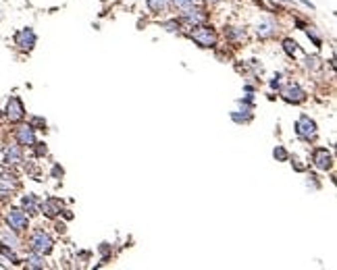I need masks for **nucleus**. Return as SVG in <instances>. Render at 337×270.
Wrapping results in <instances>:
<instances>
[{
  "mask_svg": "<svg viewBox=\"0 0 337 270\" xmlns=\"http://www.w3.org/2000/svg\"><path fill=\"white\" fill-rule=\"evenodd\" d=\"M190 38L202 46V48H215L217 46V33L211 25H196V29L190 33Z\"/></svg>",
  "mask_w": 337,
  "mask_h": 270,
  "instance_id": "nucleus-1",
  "label": "nucleus"
},
{
  "mask_svg": "<svg viewBox=\"0 0 337 270\" xmlns=\"http://www.w3.org/2000/svg\"><path fill=\"white\" fill-rule=\"evenodd\" d=\"M52 237L48 233H44V231H36L31 235V239H29V248H31V252H36V254H40V256H44V254H50L52 252Z\"/></svg>",
  "mask_w": 337,
  "mask_h": 270,
  "instance_id": "nucleus-2",
  "label": "nucleus"
},
{
  "mask_svg": "<svg viewBox=\"0 0 337 270\" xmlns=\"http://www.w3.org/2000/svg\"><path fill=\"white\" fill-rule=\"evenodd\" d=\"M296 135L304 142H310V139L317 137V123L310 119L308 114H302L296 121Z\"/></svg>",
  "mask_w": 337,
  "mask_h": 270,
  "instance_id": "nucleus-3",
  "label": "nucleus"
},
{
  "mask_svg": "<svg viewBox=\"0 0 337 270\" xmlns=\"http://www.w3.org/2000/svg\"><path fill=\"white\" fill-rule=\"evenodd\" d=\"M6 222H8V227L13 229L15 233L27 231V225H29L25 212H23V210H19V208H10V210H8V212H6Z\"/></svg>",
  "mask_w": 337,
  "mask_h": 270,
  "instance_id": "nucleus-4",
  "label": "nucleus"
},
{
  "mask_svg": "<svg viewBox=\"0 0 337 270\" xmlns=\"http://www.w3.org/2000/svg\"><path fill=\"white\" fill-rule=\"evenodd\" d=\"M281 98L285 100V102H289V104H300V102H304L306 100V91L302 90L298 84H287L283 90H281Z\"/></svg>",
  "mask_w": 337,
  "mask_h": 270,
  "instance_id": "nucleus-5",
  "label": "nucleus"
},
{
  "mask_svg": "<svg viewBox=\"0 0 337 270\" xmlns=\"http://www.w3.org/2000/svg\"><path fill=\"white\" fill-rule=\"evenodd\" d=\"M4 114H6V119H8L10 123H19L23 116H25V108H23V102H21L17 96L8 98V104H6Z\"/></svg>",
  "mask_w": 337,
  "mask_h": 270,
  "instance_id": "nucleus-6",
  "label": "nucleus"
},
{
  "mask_svg": "<svg viewBox=\"0 0 337 270\" xmlns=\"http://www.w3.org/2000/svg\"><path fill=\"white\" fill-rule=\"evenodd\" d=\"M36 31H33L31 27H25V29H21L15 33V44L19 46L21 50H31L33 46H36Z\"/></svg>",
  "mask_w": 337,
  "mask_h": 270,
  "instance_id": "nucleus-7",
  "label": "nucleus"
},
{
  "mask_svg": "<svg viewBox=\"0 0 337 270\" xmlns=\"http://www.w3.org/2000/svg\"><path fill=\"white\" fill-rule=\"evenodd\" d=\"M206 13L202 8H198L196 4H192V6H188V8H183V13H181V19L185 21V23H190V25H202V23L206 21Z\"/></svg>",
  "mask_w": 337,
  "mask_h": 270,
  "instance_id": "nucleus-8",
  "label": "nucleus"
},
{
  "mask_svg": "<svg viewBox=\"0 0 337 270\" xmlns=\"http://www.w3.org/2000/svg\"><path fill=\"white\" fill-rule=\"evenodd\" d=\"M312 162H315V167L319 171H329L333 167V158L327 152V148H317L312 152Z\"/></svg>",
  "mask_w": 337,
  "mask_h": 270,
  "instance_id": "nucleus-9",
  "label": "nucleus"
},
{
  "mask_svg": "<svg viewBox=\"0 0 337 270\" xmlns=\"http://www.w3.org/2000/svg\"><path fill=\"white\" fill-rule=\"evenodd\" d=\"M36 129H33L31 125H21L17 131H15V137H17V142L21 146H33L36 144Z\"/></svg>",
  "mask_w": 337,
  "mask_h": 270,
  "instance_id": "nucleus-10",
  "label": "nucleus"
},
{
  "mask_svg": "<svg viewBox=\"0 0 337 270\" xmlns=\"http://www.w3.org/2000/svg\"><path fill=\"white\" fill-rule=\"evenodd\" d=\"M40 210H42V214H44V216L54 218V216H59V214H61V202H59V199H54V197H48L46 202L40 204Z\"/></svg>",
  "mask_w": 337,
  "mask_h": 270,
  "instance_id": "nucleus-11",
  "label": "nucleus"
},
{
  "mask_svg": "<svg viewBox=\"0 0 337 270\" xmlns=\"http://www.w3.org/2000/svg\"><path fill=\"white\" fill-rule=\"evenodd\" d=\"M256 33H258V38H273L275 33H277V23L273 19L260 21L258 27H256Z\"/></svg>",
  "mask_w": 337,
  "mask_h": 270,
  "instance_id": "nucleus-12",
  "label": "nucleus"
},
{
  "mask_svg": "<svg viewBox=\"0 0 337 270\" xmlns=\"http://www.w3.org/2000/svg\"><path fill=\"white\" fill-rule=\"evenodd\" d=\"M23 160V152L19 146H6L4 148V162L6 164H19Z\"/></svg>",
  "mask_w": 337,
  "mask_h": 270,
  "instance_id": "nucleus-13",
  "label": "nucleus"
},
{
  "mask_svg": "<svg viewBox=\"0 0 337 270\" xmlns=\"http://www.w3.org/2000/svg\"><path fill=\"white\" fill-rule=\"evenodd\" d=\"M21 208H23V212H27V214H38V199H36V195L33 193H29V195H23L21 197Z\"/></svg>",
  "mask_w": 337,
  "mask_h": 270,
  "instance_id": "nucleus-14",
  "label": "nucleus"
},
{
  "mask_svg": "<svg viewBox=\"0 0 337 270\" xmlns=\"http://www.w3.org/2000/svg\"><path fill=\"white\" fill-rule=\"evenodd\" d=\"M243 36H246V31H243L241 27H225V38L231 40V42L241 40Z\"/></svg>",
  "mask_w": 337,
  "mask_h": 270,
  "instance_id": "nucleus-15",
  "label": "nucleus"
},
{
  "mask_svg": "<svg viewBox=\"0 0 337 270\" xmlns=\"http://www.w3.org/2000/svg\"><path fill=\"white\" fill-rule=\"evenodd\" d=\"M25 266H27V268H44L46 264H44V260H42V256L33 252L31 256H27V260H25Z\"/></svg>",
  "mask_w": 337,
  "mask_h": 270,
  "instance_id": "nucleus-16",
  "label": "nucleus"
},
{
  "mask_svg": "<svg viewBox=\"0 0 337 270\" xmlns=\"http://www.w3.org/2000/svg\"><path fill=\"white\" fill-rule=\"evenodd\" d=\"M283 50L287 52V56H292V58H294V56L300 52V48H298V42H294L292 38H285V40H283Z\"/></svg>",
  "mask_w": 337,
  "mask_h": 270,
  "instance_id": "nucleus-17",
  "label": "nucleus"
},
{
  "mask_svg": "<svg viewBox=\"0 0 337 270\" xmlns=\"http://www.w3.org/2000/svg\"><path fill=\"white\" fill-rule=\"evenodd\" d=\"M0 254H2V256L6 258V260H10L13 264H19V258L15 256V252H13V250H8V248H6V243H0Z\"/></svg>",
  "mask_w": 337,
  "mask_h": 270,
  "instance_id": "nucleus-18",
  "label": "nucleus"
},
{
  "mask_svg": "<svg viewBox=\"0 0 337 270\" xmlns=\"http://www.w3.org/2000/svg\"><path fill=\"white\" fill-rule=\"evenodd\" d=\"M146 2L152 13H160V10H165V6H167V0H146Z\"/></svg>",
  "mask_w": 337,
  "mask_h": 270,
  "instance_id": "nucleus-19",
  "label": "nucleus"
},
{
  "mask_svg": "<svg viewBox=\"0 0 337 270\" xmlns=\"http://www.w3.org/2000/svg\"><path fill=\"white\" fill-rule=\"evenodd\" d=\"M0 237H2L8 245H13V248H17V245H19V239L15 237L13 233H8V231H0Z\"/></svg>",
  "mask_w": 337,
  "mask_h": 270,
  "instance_id": "nucleus-20",
  "label": "nucleus"
},
{
  "mask_svg": "<svg viewBox=\"0 0 337 270\" xmlns=\"http://www.w3.org/2000/svg\"><path fill=\"white\" fill-rule=\"evenodd\" d=\"M273 156H275L277 160H287L289 154H287V150H285L283 146H277V148L273 150Z\"/></svg>",
  "mask_w": 337,
  "mask_h": 270,
  "instance_id": "nucleus-21",
  "label": "nucleus"
},
{
  "mask_svg": "<svg viewBox=\"0 0 337 270\" xmlns=\"http://www.w3.org/2000/svg\"><path fill=\"white\" fill-rule=\"evenodd\" d=\"M171 4L173 6H177V8H188V6H192V4H196V0H171Z\"/></svg>",
  "mask_w": 337,
  "mask_h": 270,
  "instance_id": "nucleus-22",
  "label": "nucleus"
},
{
  "mask_svg": "<svg viewBox=\"0 0 337 270\" xmlns=\"http://www.w3.org/2000/svg\"><path fill=\"white\" fill-rule=\"evenodd\" d=\"M306 67L308 69H321V58L319 56H308L306 58Z\"/></svg>",
  "mask_w": 337,
  "mask_h": 270,
  "instance_id": "nucleus-23",
  "label": "nucleus"
},
{
  "mask_svg": "<svg viewBox=\"0 0 337 270\" xmlns=\"http://www.w3.org/2000/svg\"><path fill=\"white\" fill-rule=\"evenodd\" d=\"M169 31H175V29H179V21H167V23H162Z\"/></svg>",
  "mask_w": 337,
  "mask_h": 270,
  "instance_id": "nucleus-24",
  "label": "nucleus"
},
{
  "mask_svg": "<svg viewBox=\"0 0 337 270\" xmlns=\"http://www.w3.org/2000/svg\"><path fill=\"white\" fill-rule=\"evenodd\" d=\"M308 38H310L312 42H315V46H319V48H321V44H323V42H321V38H319V36H317V33L312 31V29H308Z\"/></svg>",
  "mask_w": 337,
  "mask_h": 270,
  "instance_id": "nucleus-25",
  "label": "nucleus"
},
{
  "mask_svg": "<svg viewBox=\"0 0 337 270\" xmlns=\"http://www.w3.org/2000/svg\"><path fill=\"white\" fill-rule=\"evenodd\" d=\"M36 146H38V148H36V154H38V156L46 154V146H44V144H36Z\"/></svg>",
  "mask_w": 337,
  "mask_h": 270,
  "instance_id": "nucleus-26",
  "label": "nucleus"
},
{
  "mask_svg": "<svg viewBox=\"0 0 337 270\" xmlns=\"http://www.w3.org/2000/svg\"><path fill=\"white\" fill-rule=\"evenodd\" d=\"M279 86H281V75H277V77L271 81V88H279Z\"/></svg>",
  "mask_w": 337,
  "mask_h": 270,
  "instance_id": "nucleus-27",
  "label": "nucleus"
},
{
  "mask_svg": "<svg viewBox=\"0 0 337 270\" xmlns=\"http://www.w3.org/2000/svg\"><path fill=\"white\" fill-rule=\"evenodd\" d=\"M208 2H211V4H217V2H221V0H208Z\"/></svg>",
  "mask_w": 337,
  "mask_h": 270,
  "instance_id": "nucleus-28",
  "label": "nucleus"
}]
</instances>
